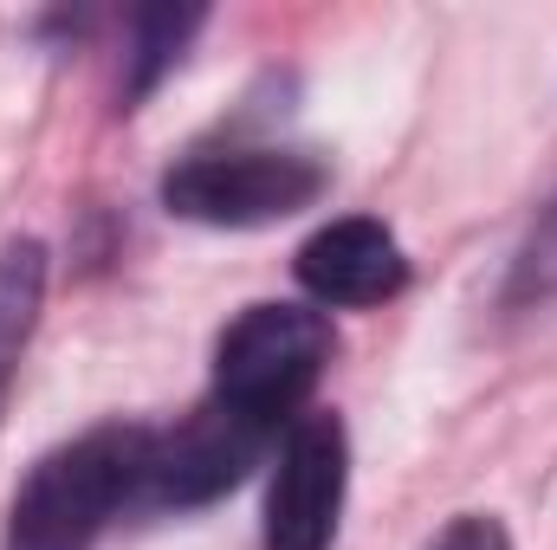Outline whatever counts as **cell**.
Listing matches in <instances>:
<instances>
[{
    "mask_svg": "<svg viewBox=\"0 0 557 550\" xmlns=\"http://www.w3.org/2000/svg\"><path fill=\"white\" fill-rule=\"evenodd\" d=\"M208 13L201 7H143L131 20V52H124V98H143L156 91V78L182 59L188 33L201 26Z\"/></svg>",
    "mask_w": 557,
    "mask_h": 550,
    "instance_id": "8",
    "label": "cell"
},
{
    "mask_svg": "<svg viewBox=\"0 0 557 550\" xmlns=\"http://www.w3.org/2000/svg\"><path fill=\"white\" fill-rule=\"evenodd\" d=\"M267 447H273V427L221 409V402H201L175 434H156V440H149L143 492H149L156 505H208V499H221L227 486H240L247 466H253Z\"/></svg>",
    "mask_w": 557,
    "mask_h": 550,
    "instance_id": "5",
    "label": "cell"
},
{
    "mask_svg": "<svg viewBox=\"0 0 557 550\" xmlns=\"http://www.w3.org/2000/svg\"><path fill=\"white\" fill-rule=\"evenodd\" d=\"M506 298L512 304H545V298H557V201L532 221V234H525V247L512 260V291Z\"/></svg>",
    "mask_w": 557,
    "mask_h": 550,
    "instance_id": "9",
    "label": "cell"
},
{
    "mask_svg": "<svg viewBox=\"0 0 557 550\" xmlns=\"http://www.w3.org/2000/svg\"><path fill=\"white\" fill-rule=\"evenodd\" d=\"M324 162L305 149H208L162 175V208L201 227H273L324 195Z\"/></svg>",
    "mask_w": 557,
    "mask_h": 550,
    "instance_id": "3",
    "label": "cell"
},
{
    "mask_svg": "<svg viewBox=\"0 0 557 550\" xmlns=\"http://www.w3.org/2000/svg\"><path fill=\"white\" fill-rule=\"evenodd\" d=\"M149 440H156L149 427L111 421L46 453L7 505L0 550H91L104 525L143 492Z\"/></svg>",
    "mask_w": 557,
    "mask_h": 550,
    "instance_id": "1",
    "label": "cell"
},
{
    "mask_svg": "<svg viewBox=\"0 0 557 550\" xmlns=\"http://www.w3.org/2000/svg\"><path fill=\"white\" fill-rule=\"evenodd\" d=\"M39 298H46V247L39 240H13L0 247V402L13 389L20 350L39 324Z\"/></svg>",
    "mask_w": 557,
    "mask_h": 550,
    "instance_id": "7",
    "label": "cell"
},
{
    "mask_svg": "<svg viewBox=\"0 0 557 550\" xmlns=\"http://www.w3.org/2000/svg\"><path fill=\"white\" fill-rule=\"evenodd\" d=\"M331 317L311 304H253L240 311L221 343H214V389L208 402L247 414L260 427L298 421V402L318 389L324 363H331Z\"/></svg>",
    "mask_w": 557,
    "mask_h": 550,
    "instance_id": "2",
    "label": "cell"
},
{
    "mask_svg": "<svg viewBox=\"0 0 557 550\" xmlns=\"http://www.w3.org/2000/svg\"><path fill=\"white\" fill-rule=\"evenodd\" d=\"M344 479H350L344 421L324 409L285 421L273 486H267V550H331Z\"/></svg>",
    "mask_w": 557,
    "mask_h": 550,
    "instance_id": "4",
    "label": "cell"
},
{
    "mask_svg": "<svg viewBox=\"0 0 557 550\" xmlns=\"http://www.w3.org/2000/svg\"><path fill=\"white\" fill-rule=\"evenodd\" d=\"M421 550H512V538H506V525L493 512H460V518H447Z\"/></svg>",
    "mask_w": 557,
    "mask_h": 550,
    "instance_id": "10",
    "label": "cell"
},
{
    "mask_svg": "<svg viewBox=\"0 0 557 550\" xmlns=\"http://www.w3.org/2000/svg\"><path fill=\"white\" fill-rule=\"evenodd\" d=\"M298 285L318 304H383L409 285V260L383 221L350 214V221L318 227L298 247Z\"/></svg>",
    "mask_w": 557,
    "mask_h": 550,
    "instance_id": "6",
    "label": "cell"
}]
</instances>
